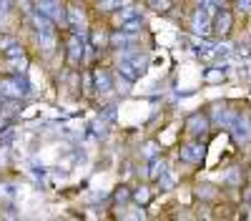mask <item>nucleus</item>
Masks as SVG:
<instances>
[{"label":"nucleus","mask_w":251,"mask_h":221,"mask_svg":"<svg viewBox=\"0 0 251 221\" xmlns=\"http://www.w3.org/2000/svg\"><path fill=\"white\" fill-rule=\"evenodd\" d=\"M33 8L40 10L43 15H48V18H53L55 23L68 25V8H66V3H63V0H35Z\"/></svg>","instance_id":"1"},{"label":"nucleus","mask_w":251,"mask_h":221,"mask_svg":"<svg viewBox=\"0 0 251 221\" xmlns=\"http://www.w3.org/2000/svg\"><path fill=\"white\" fill-rule=\"evenodd\" d=\"M66 48H68V66H80L83 55H86V43H83V35L71 33L66 38Z\"/></svg>","instance_id":"2"},{"label":"nucleus","mask_w":251,"mask_h":221,"mask_svg":"<svg viewBox=\"0 0 251 221\" xmlns=\"http://www.w3.org/2000/svg\"><path fill=\"white\" fill-rule=\"evenodd\" d=\"M194 33H199V35L214 33V13L206 10L203 5H201V8L196 10V15H194Z\"/></svg>","instance_id":"3"},{"label":"nucleus","mask_w":251,"mask_h":221,"mask_svg":"<svg viewBox=\"0 0 251 221\" xmlns=\"http://www.w3.org/2000/svg\"><path fill=\"white\" fill-rule=\"evenodd\" d=\"M203 153H206V146L201 144V141L186 144V146H181V151H178L181 161H186V164H201V161H203Z\"/></svg>","instance_id":"4"},{"label":"nucleus","mask_w":251,"mask_h":221,"mask_svg":"<svg viewBox=\"0 0 251 221\" xmlns=\"http://www.w3.org/2000/svg\"><path fill=\"white\" fill-rule=\"evenodd\" d=\"M231 136L236 144H249V138H251V123H249V118L246 116H236L234 118V123H231Z\"/></svg>","instance_id":"5"},{"label":"nucleus","mask_w":251,"mask_h":221,"mask_svg":"<svg viewBox=\"0 0 251 221\" xmlns=\"http://www.w3.org/2000/svg\"><path fill=\"white\" fill-rule=\"evenodd\" d=\"M208 123H211V118L203 116V113H191L186 118V133H191V136H201L208 131Z\"/></svg>","instance_id":"6"},{"label":"nucleus","mask_w":251,"mask_h":221,"mask_svg":"<svg viewBox=\"0 0 251 221\" xmlns=\"http://www.w3.org/2000/svg\"><path fill=\"white\" fill-rule=\"evenodd\" d=\"M93 83H96V93H98V96L111 93V91H113V75H111V71L96 68V71H93Z\"/></svg>","instance_id":"7"},{"label":"nucleus","mask_w":251,"mask_h":221,"mask_svg":"<svg viewBox=\"0 0 251 221\" xmlns=\"http://www.w3.org/2000/svg\"><path fill=\"white\" fill-rule=\"evenodd\" d=\"M231 25H234V15L228 13L226 8H219L214 13V33L216 35H226L228 30H231Z\"/></svg>","instance_id":"8"},{"label":"nucleus","mask_w":251,"mask_h":221,"mask_svg":"<svg viewBox=\"0 0 251 221\" xmlns=\"http://www.w3.org/2000/svg\"><path fill=\"white\" fill-rule=\"evenodd\" d=\"M0 93H3L5 98H15V100L25 98V91H23V86L18 83L15 75H13V78H5V80H0Z\"/></svg>","instance_id":"9"},{"label":"nucleus","mask_w":251,"mask_h":221,"mask_svg":"<svg viewBox=\"0 0 251 221\" xmlns=\"http://www.w3.org/2000/svg\"><path fill=\"white\" fill-rule=\"evenodd\" d=\"M118 73H121V78L126 80V83H136L138 75H141V71L131 63V60H121V63H118Z\"/></svg>","instance_id":"10"},{"label":"nucleus","mask_w":251,"mask_h":221,"mask_svg":"<svg viewBox=\"0 0 251 221\" xmlns=\"http://www.w3.org/2000/svg\"><path fill=\"white\" fill-rule=\"evenodd\" d=\"M163 173H166V164H163V158H161V156L151 158V166H149V178H151V181H158Z\"/></svg>","instance_id":"11"},{"label":"nucleus","mask_w":251,"mask_h":221,"mask_svg":"<svg viewBox=\"0 0 251 221\" xmlns=\"http://www.w3.org/2000/svg\"><path fill=\"white\" fill-rule=\"evenodd\" d=\"M35 40H38V46L43 48L46 53H53V48H55V33H35Z\"/></svg>","instance_id":"12"},{"label":"nucleus","mask_w":251,"mask_h":221,"mask_svg":"<svg viewBox=\"0 0 251 221\" xmlns=\"http://www.w3.org/2000/svg\"><path fill=\"white\" fill-rule=\"evenodd\" d=\"M121 28H123L126 33H131V35H138V33H141V28H143V18L138 15V18H131V20H123Z\"/></svg>","instance_id":"13"},{"label":"nucleus","mask_w":251,"mask_h":221,"mask_svg":"<svg viewBox=\"0 0 251 221\" xmlns=\"http://www.w3.org/2000/svg\"><path fill=\"white\" fill-rule=\"evenodd\" d=\"M128 60H131V63H133V66H136V68H138L141 73H143L146 68H149V63H151L149 53H141V50H136V53H133V55H131Z\"/></svg>","instance_id":"14"},{"label":"nucleus","mask_w":251,"mask_h":221,"mask_svg":"<svg viewBox=\"0 0 251 221\" xmlns=\"http://www.w3.org/2000/svg\"><path fill=\"white\" fill-rule=\"evenodd\" d=\"M146 3H149V8L156 10V13H169L174 8V0H146Z\"/></svg>","instance_id":"15"},{"label":"nucleus","mask_w":251,"mask_h":221,"mask_svg":"<svg viewBox=\"0 0 251 221\" xmlns=\"http://www.w3.org/2000/svg\"><path fill=\"white\" fill-rule=\"evenodd\" d=\"M108 123H111V121H106V118L93 121V133H96L98 138H106V136H108Z\"/></svg>","instance_id":"16"},{"label":"nucleus","mask_w":251,"mask_h":221,"mask_svg":"<svg viewBox=\"0 0 251 221\" xmlns=\"http://www.w3.org/2000/svg\"><path fill=\"white\" fill-rule=\"evenodd\" d=\"M3 55H5L8 60H13V58H23V55H25V50H23V46H20L18 40H15V43H13L10 48H5V50H3Z\"/></svg>","instance_id":"17"},{"label":"nucleus","mask_w":251,"mask_h":221,"mask_svg":"<svg viewBox=\"0 0 251 221\" xmlns=\"http://www.w3.org/2000/svg\"><path fill=\"white\" fill-rule=\"evenodd\" d=\"M128 198H133V191H131L128 186H121V189H116V194H113V201H116V204H126Z\"/></svg>","instance_id":"18"},{"label":"nucleus","mask_w":251,"mask_h":221,"mask_svg":"<svg viewBox=\"0 0 251 221\" xmlns=\"http://www.w3.org/2000/svg\"><path fill=\"white\" fill-rule=\"evenodd\" d=\"M149 198H151V191L146 189V186H141L138 191H133V201H136L138 206H146V204H149Z\"/></svg>","instance_id":"19"},{"label":"nucleus","mask_w":251,"mask_h":221,"mask_svg":"<svg viewBox=\"0 0 251 221\" xmlns=\"http://www.w3.org/2000/svg\"><path fill=\"white\" fill-rule=\"evenodd\" d=\"M98 10H103V13L121 10V0H98Z\"/></svg>","instance_id":"20"},{"label":"nucleus","mask_w":251,"mask_h":221,"mask_svg":"<svg viewBox=\"0 0 251 221\" xmlns=\"http://www.w3.org/2000/svg\"><path fill=\"white\" fill-rule=\"evenodd\" d=\"M203 78L208 80V83H221V80L226 78V73L219 71V68H211V71H206V73H203Z\"/></svg>","instance_id":"21"},{"label":"nucleus","mask_w":251,"mask_h":221,"mask_svg":"<svg viewBox=\"0 0 251 221\" xmlns=\"http://www.w3.org/2000/svg\"><path fill=\"white\" fill-rule=\"evenodd\" d=\"M106 43H108L106 33H100V30H93V33H91V46H93V48H103Z\"/></svg>","instance_id":"22"},{"label":"nucleus","mask_w":251,"mask_h":221,"mask_svg":"<svg viewBox=\"0 0 251 221\" xmlns=\"http://www.w3.org/2000/svg\"><path fill=\"white\" fill-rule=\"evenodd\" d=\"M141 13H138V8H133V5H126L123 8V13H118V20L123 23V20H131V18H138Z\"/></svg>","instance_id":"23"},{"label":"nucleus","mask_w":251,"mask_h":221,"mask_svg":"<svg viewBox=\"0 0 251 221\" xmlns=\"http://www.w3.org/2000/svg\"><path fill=\"white\" fill-rule=\"evenodd\" d=\"M199 196H201V198H214V196H216V189H214L211 184H201V186H199Z\"/></svg>","instance_id":"24"},{"label":"nucleus","mask_w":251,"mask_h":221,"mask_svg":"<svg viewBox=\"0 0 251 221\" xmlns=\"http://www.w3.org/2000/svg\"><path fill=\"white\" fill-rule=\"evenodd\" d=\"M143 156L146 158H156L158 156V144H153V141H151V144H146L143 146Z\"/></svg>","instance_id":"25"},{"label":"nucleus","mask_w":251,"mask_h":221,"mask_svg":"<svg viewBox=\"0 0 251 221\" xmlns=\"http://www.w3.org/2000/svg\"><path fill=\"white\" fill-rule=\"evenodd\" d=\"M100 118H106V121H116V106H106V108H100Z\"/></svg>","instance_id":"26"},{"label":"nucleus","mask_w":251,"mask_h":221,"mask_svg":"<svg viewBox=\"0 0 251 221\" xmlns=\"http://www.w3.org/2000/svg\"><path fill=\"white\" fill-rule=\"evenodd\" d=\"M228 53H231V46H228V43H216V55L219 58H226Z\"/></svg>","instance_id":"27"},{"label":"nucleus","mask_w":251,"mask_h":221,"mask_svg":"<svg viewBox=\"0 0 251 221\" xmlns=\"http://www.w3.org/2000/svg\"><path fill=\"white\" fill-rule=\"evenodd\" d=\"M158 184H161L163 189H171V186H174V178H171L169 173H163V176L158 178Z\"/></svg>","instance_id":"28"},{"label":"nucleus","mask_w":251,"mask_h":221,"mask_svg":"<svg viewBox=\"0 0 251 221\" xmlns=\"http://www.w3.org/2000/svg\"><path fill=\"white\" fill-rule=\"evenodd\" d=\"M15 43V38H10V35H5V38H0V50H5V48H10Z\"/></svg>","instance_id":"29"},{"label":"nucleus","mask_w":251,"mask_h":221,"mask_svg":"<svg viewBox=\"0 0 251 221\" xmlns=\"http://www.w3.org/2000/svg\"><path fill=\"white\" fill-rule=\"evenodd\" d=\"M8 8H10V0H0V18L8 15Z\"/></svg>","instance_id":"30"},{"label":"nucleus","mask_w":251,"mask_h":221,"mask_svg":"<svg viewBox=\"0 0 251 221\" xmlns=\"http://www.w3.org/2000/svg\"><path fill=\"white\" fill-rule=\"evenodd\" d=\"M0 194H3V196H13L15 191H13V186H10V184H3V186H0Z\"/></svg>","instance_id":"31"},{"label":"nucleus","mask_w":251,"mask_h":221,"mask_svg":"<svg viewBox=\"0 0 251 221\" xmlns=\"http://www.w3.org/2000/svg\"><path fill=\"white\" fill-rule=\"evenodd\" d=\"M239 8L244 13H251V0H239Z\"/></svg>","instance_id":"32"},{"label":"nucleus","mask_w":251,"mask_h":221,"mask_svg":"<svg viewBox=\"0 0 251 221\" xmlns=\"http://www.w3.org/2000/svg\"><path fill=\"white\" fill-rule=\"evenodd\" d=\"M246 201H251V189H246Z\"/></svg>","instance_id":"33"}]
</instances>
